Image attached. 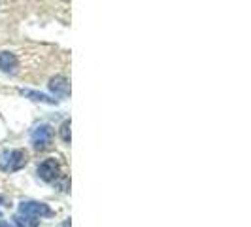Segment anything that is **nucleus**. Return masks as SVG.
I'll use <instances>...</instances> for the list:
<instances>
[{
  "label": "nucleus",
  "instance_id": "nucleus-5",
  "mask_svg": "<svg viewBox=\"0 0 251 227\" xmlns=\"http://www.w3.org/2000/svg\"><path fill=\"white\" fill-rule=\"evenodd\" d=\"M50 89H51V93H55V95L61 97V99H66V97L70 95V84H68V80H66L64 76H55V78H51Z\"/></svg>",
  "mask_w": 251,
  "mask_h": 227
},
{
  "label": "nucleus",
  "instance_id": "nucleus-3",
  "mask_svg": "<svg viewBox=\"0 0 251 227\" xmlns=\"http://www.w3.org/2000/svg\"><path fill=\"white\" fill-rule=\"evenodd\" d=\"M51 139H53V133H51L50 127L48 125L36 127L34 133H32V146H34V150L38 151L48 150L51 146Z\"/></svg>",
  "mask_w": 251,
  "mask_h": 227
},
{
  "label": "nucleus",
  "instance_id": "nucleus-11",
  "mask_svg": "<svg viewBox=\"0 0 251 227\" xmlns=\"http://www.w3.org/2000/svg\"><path fill=\"white\" fill-rule=\"evenodd\" d=\"M0 227H12V226H10L8 222H0Z\"/></svg>",
  "mask_w": 251,
  "mask_h": 227
},
{
  "label": "nucleus",
  "instance_id": "nucleus-2",
  "mask_svg": "<svg viewBox=\"0 0 251 227\" xmlns=\"http://www.w3.org/2000/svg\"><path fill=\"white\" fill-rule=\"evenodd\" d=\"M19 214L25 216H32V218H48L51 216V208L44 202H36V201H26L19 204Z\"/></svg>",
  "mask_w": 251,
  "mask_h": 227
},
{
  "label": "nucleus",
  "instance_id": "nucleus-1",
  "mask_svg": "<svg viewBox=\"0 0 251 227\" xmlns=\"http://www.w3.org/2000/svg\"><path fill=\"white\" fill-rule=\"evenodd\" d=\"M26 165V153L23 150H12L0 153V169L6 172H15Z\"/></svg>",
  "mask_w": 251,
  "mask_h": 227
},
{
  "label": "nucleus",
  "instance_id": "nucleus-4",
  "mask_svg": "<svg viewBox=\"0 0 251 227\" xmlns=\"http://www.w3.org/2000/svg\"><path fill=\"white\" fill-rule=\"evenodd\" d=\"M59 163L55 161V159H46V161H42L40 167H38V176L42 178L44 182H57V178H59Z\"/></svg>",
  "mask_w": 251,
  "mask_h": 227
},
{
  "label": "nucleus",
  "instance_id": "nucleus-9",
  "mask_svg": "<svg viewBox=\"0 0 251 227\" xmlns=\"http://www.w3.org/2000/svg\"><path fill=\"white\" fill-rule=\"evenodd\" d=\"M61 139L64 140V142H70V121H64L63 125H61Z\"/></svg>",
  "mask_w": 251,
  "mask_h": 227
},
{
  "label": "nucleus",
  "instance_id": "nucleus-6",
  "mask_svg": "<svg viewBox=\"0 0 251 227\" xmlns=\"http://www.w3.org/2000/svg\"><path fill=\"white\" fill-rule=\"evenodd\" d=\"M17 57L10 51H2L0 53V70L2 72H15L17 68Z\"/></svg>",
  "mask_w": 251,
  "mask_h": 227
},
{
  "label": "nucleus",
  "instance_id": "nucleus-8",
  "mask_svg": "<svg viewBox=\"0 0 251 227\" xmlns=\"http://www.w3.org/2000/svg\"><path fill=\"white\" fill-rule=\"evenodd\" d=\"M15 226L17 227H36L38 220H32V216H25V214H17L13 218Z\"/></svg>",
  "mask_w": 251,
  "mask_h": 227
},
{
  "label": "nucleus",
  "instance_id": "nucleus-12",
  "mask_svg": "<svg viewBox=\"0 0 251 227\" xmlns=\"http://www.w3.org/2000/svg\"><path fill=\"white\" fill-rule=\"evenodd\" d=\"M64 227H68V224H66V226H64Z\"/></svg>",
  "mask_w": 251,
  "mask_h": 227
},
{
  "label": "nucleus",
  "instance_id": "nucleus-7",
  "mask_svg": "<svg viewBox=\"0 0 251 227\" xmlns=\"http://www.w3.org/2000/svg\"><path fill=\"white\" fill-rule=\"evenodd\" d=\"M21 95H23V97H28V99H32V101L46 102V104H55V99H50L48 95H44V93H38V91H28V89H21Z\"/></svg>",
  "mask_w": 251,
  "mask_h": 227
},
{
  "label": "nucleus",
  "instance_id": "nucleus-10",
  "mask_svg": "<svg viewBox=\"0 0 251 227\" xmlns=\"http://www.w3.org/2000/svg\"><path fill=\"white\" fill-rule=\"evenodd\" d=\"M59 188H61V191H68V178L64 176L61 182H59Z\"/></svg>",
  "mask_w": 251,
  "mask_h": 227
}]
</instances>
